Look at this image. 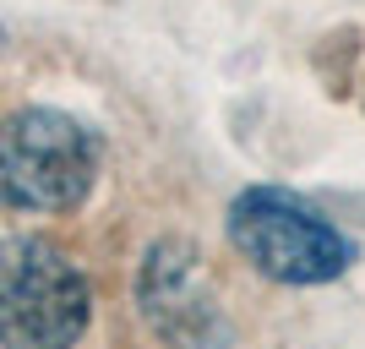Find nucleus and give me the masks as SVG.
I'll use <instances>...</instances> for the list:
<instances>
[{
	"label": "nucleus",
	"instance_id": "f257e3e1",
	"mask_svg": "<svg viewBox=\"0 0 365 349\" xmlns=\"http://www.w3.org/2000/svg\"><path fill=\"white\" fill-rule=\"evenodd\" d=\"M104 164V142L66 109H16L0 121V208L71 213L88 202Z\"/></svg>",
	"mask_w": 365,
	"mask_h": 349
},
{
	"label": "nucleus",
	"instance_id": "f03ea898",
	"mask_svg": "<svg viewBox=\"0 0 365 349\" xmlns=\"http://www.w3.org/2000/svg\"><path fill=\"white\" fill-rule=\"evenodd\" d=\"M224 229H229V246L273 284L317 289V284L344 278L354 262L349 235L322 208H311L305 197H294L284 186H245L229 202Z\"/></svg>",
	"mask_w": 365,
	"mask_h": 349
},
{
	"label": "nucleus",
	"instance_id": "20e7f679",
	"mask_svg": "<svg viewBox=\"0 0 365 349\" xmlns=\"http://www.w3.org/2000/svg\"><path fill=\"white\" fill-rule=\"evenodd\" d=\"M137 305L148 317V328L169 349H229L235 344V328H229L224 305L213 300L191 241L148 246L142 273H137Z\"/></svg>",
	"mask_w": 365,
	"mask_h": 349
},
{
	"label": "nucleus",
	"instance_id": "7ed1b4c3",
	"mask_svg": "<svg viewBox=\"0 0 365 349\" xmlns=\"http://www.w3.org/2000/svg\"><path fill=\"white\" fill-rule=\"evenodd\" d=\"M93 289L44 235L0 241V349H71L88 333Z\"/></svg>",
	"mask_w": 365,
	"mask_h": 349
}]
</instances>
